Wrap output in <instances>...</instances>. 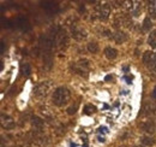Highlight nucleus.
I'll return each mask as SVG.
<instances>
[{"label":"nucleus","instance_id":"14","mask_svg":"<svg viewBox=\"0 0 156 147\" xmlns=\"http://www.w3.org/2000/svg\"><path fill=\"white\" fill-rule=\"evenodd\" d=\"M148 43H149V46L153 47V48L156 47V29L153 30V31H150L149 37H148Z\"/></svg>","mask_w":156,"mask_h":147},{"label":"nucleus","instance_id":"5","mask_svg":"<svg viewBox=\"0 0 156 147\" xmlns=\"http://www.w3.org/2000/svg\"><path fill=\"white\" fill-rule=\"evenodd\" d=\"M97 10V17L101 19V21H107L109 18V14H111V6L108 4H103L101 6H97L96 7Z\"/></svg>","mask_w":156,"mask_h":147},{"label":"nucleus","instance_id":"20","mask_svg":"<svg viewBox=\"0 0 156 147\" xmlns=\"http://www.w3.org/2000/svg\"><path fill=\"white\" fill-rule=\"evenodd\" d=\"M141 10H142V6L139 5V2H135V6H133V8H132L131 13H132L133 16H138V14H139V12H141Z\"/></svg>","mask_w":156,"mask_h":147},{"label":"nucleus","instance_id":"24","mask_svg":"<svg viewBox=\"0 0 156 147\" xmlns=\"http://www.w3.org/2000/svg\"><path fill=\"white\" fill-rule=\"evenodd\" d=\"M98 141H100V142H103V141H105V138H101V136H100V138H98Z\"/></svg>","mask_w":156,"mask_h":147},{"label":"nucleus","instance_id":"7","mask_svg":"<svg viewBox=\"0 0 156 147\" xmlns=\"http://www.w3.org/2000/svg\"><path fill=\"white\" fill-rule=\"evenodd\" d=\"M141 129H142L143 132L148 133L149 135H151V134H154V133H155V130H156L155 122H154V121H151V120H149V121H144V122H142V123H141Z\"/></svg>","mask_w":156,"mask_h":147},{"label":"nucleus","instance_id":"12","mask_svg":"<svg viewBox=\"0 0 156 147\" xmlns=\"http://www.w3.org/2000/svg\"><path fill=\"white\" fill-rule=\"evenodd\" d=\"M105 56L107 57V59L112 60V59H115L117 56H118V51L115 48H112V47H107L105 50Z\"/></svg>","mask_w":156,"mask_h":147},{"label":"nucleus","instance_id":"26","mask_svg":"<svg viewBox=\"0 0 156 147\" xmlns=\"http://www.w3.org/2000/svg\"><path fill=\"white\" fill-rule=\"evenodd\" d=\"M136 147H144V146H136Z\"/></svg>","mask_w":156,"mask_h":147},{"label":"nucleus","instance_id":"9","mask_svg":"<svg viewBox=\"0 0 156 147\" xmlns=\"http://www.w3.org/2000/svg\"><path fill=\"white\" fill-rule=\"evenodd\" d=\"M31 123H33V128L35 130H42L43 126H45V121L42 118H40L39 116H34L31 118Z\"/></svg>","mask_w":156,"mask_h":147},{"label":"nucleus","instance_id":"3","mask_svg":"<svg viewBox=\"0 0 156 147\" xmlns=\"http://www.w3.org/2000/svg\"><path fill=\"white\" fill-rule=\"evenodd\" d=\"M72 69L76 74H79L80 76H86L88 75V69H89V62L86 59L79 60L78 63H75L72 65Z\"/></svg>","mask_w":156,"mask_h":147},{"label":"nucleus","instance_id":"25","mask_svg":"<svg viewBox=\"0 0 156 147\" xmlns=\"http://www.w3.org/2000/svg\"><path fill=\"white\" fill-rule=\"evenodd\" d=\"M153 97H154V98H156V88H155V89H154V93H153Z\"/></svg>","mask_w":156,"mask_h":147},{"label":"nucleus","instance_id":"15","mask_svg":"<svg viewBox=\"0 0 156 147\" xmlns=\"http://www.w3.org/2000/svg\"><path fill=\"white\" fill-rule=\"evenodd\" d=\"M155 139L151 136H143L142 138V144L144 146H154L155 145Z\"/></svg>","mask_w":156,"mask_h":147},{"label":"nucleus","instance_id":"8","mask_svg":"<svg viewBox=\"0 0 156 147\" xmlns=\"http://www.w3.org/2000/svg\"><path fill=\"white\" fill-rule=\"evenodd\" d=\"M71 34H72V37H73L75 40H77V41H82L83 39L86 37L85 30H83L82 28H78V27H72Z\"/></svg>","mask_w":156,"mask_h":147},{"label":"nucleus","instance_id":"19","mask_svg":"<svg viewBox=\"0 0 156 147\" xmlns=\"http://www.w3.org/2000/svg\"><path fill=\"white\" fill-rule=\"evenodd\" d=\"M83 111H84L85 115H92V113L96 112V107L94 105H86V106H84Z\"/></svg>","mask_w":156,"mask_h":147},{"label":"nucleus","instance_id":"17","mask_svg":"<svg viewBox=\"0 0 156 147\" xmlns=\"http://www.w3.org/2000/svg\"><path fill=\"white\" fill-rule=\"evenodd\" d=\"M86 48H88V51H89L90 53H97V52H98V45H97L95 41L89 42L88 46H86Z\"/></svg>","mask_w":156,"mask_h":147},{"label":"nucleus","instance_id":"11","mask_svg":"<svg viewBox=\"0 0 156 147\" xmlns=\"http://www.w3.org/2000/svg\"><path fill=\"white\" fill-rule=\"evenodd\" d=\"M113 39H114V41L117 42V43H119V45H121V43H124L126 40H127V35L124 33V31H117L114 35H113Z\"/></svg>","mask_w":156,"mask_h":147},{"label":"nucleus","instance_id":"23","mask_svg":"<svg viewBox=\"0 0 156 147\" xmlns=\"http://www.w3.org/2000/svg\"><path fill=\"white\" fill-rule=\"evenodd\" d=\"M112 78H113V77H112L111 75H108V76L106 77V81H109V80H112Z\"/></svg>","mask_w":156,"mask_h":147},{"label":"nucleus","instance_id":"2","mask_svg":"<svg viewBox=\"0 0 156 147\" xmlns=\"http://www.w3.org/2000/svg\"><path fill=\"white\" fill-rule=\"evenodd\" d=\"M31 135H33V141H34L35 145H37V146H40V147L48 146L49 140H48V138L42 133V130H35V129H33Z\"/></svg>","mask_w":156,"mask_h":147},{"label":"nucleus","instance_id":"22","mask_svg":"<svg viewBox=\"0 0 156 147\" xmlns=\"http://www.w3.org/2000/svg\"><path fill=\"white\" fill-rule=\"evenodd\" d=\"M125 80L127 81V83H131V80H132V77H129V76H126V77H125Z\"/></svg>","mask_w":156,"mask_h":147},{"label":"nucleus","instance_id":"21","mask_svg":"<svg viewBox=\"0 0 156 147\" xmlns=\"http://www.w3.org/2000/svg\"><path fill=\"white\" fill-rule=\"evenodd\" d=\"M76 111H77V104H75V105H72V106H70L67 109V113L69 115H75Z\"/></svg>","mask_w":156,"mask_h":147},{"label":"nucleus","instance_id":"16","mask_svg":"<svg viewBox=\"0 0 156 147\" xmlns=\"http://www.w3.org/2000/svg\"><path fill=\"white\" fill-rule=\"evenodd\" d=\"M149 14L153 19H156V1H150L149 2Z\"/></svg>","mask_w":156,"mask_h":147},{"label":"nucleus","instance_id":"4","mask_svg":"<svg viewBox=\"0 0 156 147\" xmlns=\"http://www.w3.org/2000/svg\"><path fill=\"white\" fill-rule=\"evenodd\" d=\"M49 92V83L48 82H41L39 85H36L35 89H34V93L37 98H43L48 94Z\"/></svg>","mask_w":156,"mask_h":147},{"label":"nucleus","instance_id":"1","mask_svg":"<svg viewBox=\"0 0 156 147\" xmlns=\"http://www.w3.org/2000/svg\"><path fill=\"white\" fill-rule=\"evenodd\" d=\"M70 98H71V93L70 91L66 88V87H59L54 91L53 93V97H52V100H53V104L55 106H64L66 105L69 101H70Z\"/></svg>","mask_w":156,"mask_h":147},{"label":"nucleus","instance_id":"27","mask_svg":"<svg viewBox=\"0 0 156 147\" xmlns=\"http://www.w3.org/2000/svg\"><path fill=\"white\" fill-rule=\"evenodd\" d=\"M121 147H125V146H121Z\"/></svg>","mask_w":156,"mask_h":147},{"label":"nucleus","instance_id":"6","mask_svg":"<svg viewBox=\"0 0 156 147\" xmlns=\"http://www.w3.org/2000/svg\"><path fill=\"white\" fill-rule=\"evenodd\" d=\"M0 120H1V121H0L1 127H2L4 129H6V130H11V129H13V128L16 127V123H14L13 118H12L11 116L6 115V113H1V118H0Z\"/></svg>","mask_w":156,"mask_h":147},{"label":"nucleus","instance_id":"18","mask_svg":"<svg viewBox=\"0 0 156 147\" xmlns=\"http://www.w3.org/2000/svg\"><path fill=\"white\" fill-rule=\"evenodd\" d=\"M151 21H150V18L149 17H147L145 19H144V22H143V27H142V30L143 31H145V33H148V31H150V29H151Z\"/></svg>","mask_w":156,"mask_h":147},{"label":"nucleus","instance_id":"13","mask_svg":"<svg viewBox=\"0 0 156 147\" xmlns=\"http://www.w3.org/2000/svg\"><path fill=\"white\" fill-rule=\"evenodd\" d=\"M153 56H154V53H153V52H150V51L144 52V54H143V64H144V65H147V66H149V65H150V63H151Z\"/></svg>","mask_w":156,"mask_h":147},{"label":"nucleus","instance_id":"10","mask_svg":"<svg viewBox=\"0 0 156 147\" xmlns=\"http://www.w3.org/2000/svg\"><path fill=\"white\" fill-rule=\"evenodd\" d=\"M57 41H58V45L60 47H63L64 45L67 43V35H66L65 30H63V29L59 30V33L57 34Z\"/></svg>","mask_w":156,"mask_h":147}]
</instances>
